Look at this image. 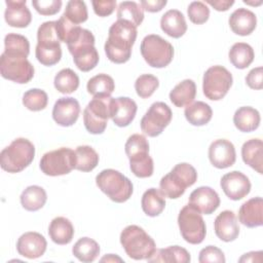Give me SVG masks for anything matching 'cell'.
<instances>
[{"label": "cell", "instance_id": "1", "mask_svg": "<svg viewBox=\"0 0 263 263\" xmlns=\"http://www.w3.org/2000/svg\"><path fill=\"white\" fill-rule=\"evenodd\" d=\"M137 34V27L127 21L117 20L113 23L104 46L107 58L115 64L126 63L130 59Z\"/></svg>", "mask_w": 263, "mask_h": 263}, {"label": "cell", "instance_id": "2", "mask_svg": "<svg viewBox=\"0 0 263 263\" xmlns=\"http://www.w3.org/2000/svg\"><path fill=\"white\" fill-rule=\"evenodd\" d=\"M74 64L82 72L92 70L99 63V53L95 47V36L89 30L75 26L66 40Z\"/></svg>", "mask_w": 263, "mask_h": 263}, {"label": "cell", "instance_id": "3", "mask_svg": "<svg viewBox=\"0 0 263 263\" xmlns=\"http://www.w3.org/2000/svg\"><path fill=\"white\" fill-rule=\"evenodd\" d=\"M125 154L129 159V168L138 178H148L153 175L154 163L149 155V143L144 135L134 134L124 145Z\"/></svg>", "mask_w": 263, "mask_h": 263}, {"label": "cell", "instance_id": "4", "mask_svg": "<svg viewBox=\"0 0 263 263\" xmlns=\"http://www.w3.org/2000/svg\"><path fill=\"white\" fill-rule=\"evenodd\" d=\"M120 243L134 260H148L156 252L153 238L140 226L128 225L120 233Z\"/></svg>", "mask_w": 263, "mask_h": 263}, {"label": "cell", "instance_id": "5", "mask_svg": "<svg viewBox=\"0 0 263 263\" xmlns=\"http://www.w3.org/2000/svg\"><path fill=\"white\" fill-rule=\"evenodd\" d=\"M57 31V21L41 24L37 31V45L35 55L44 66H53L62 58V48Z\"/></svg>", "mask_w": 263, "mask_h": 263}, {"label": "cell", "instance_id": "6", "mask_svg": "<svg viewBox=\"0 0 263 263\" xmlns=\"http://www.w3.org/2000/svg\"><path fill=\"white\" fill-rule=\"evenodd\" d=\"M35 156V147L25 138L13 140L0 153V165L5 172L15 174L31 164Z\"/></svg>", "mask_w": 263, "mask_h": 263}, {"label": "cell", "instance_id": "7", "mask_svg": "<svg viewBox=\"0 0 263 263\" xmlns=\"http://www.w3.org/2000/svg\"><path fill=\"white\" fill-rule=\"evenodd\" d=\"M196 180V170L187 162H181L176 164L168 174L161 178L159 190L164 197L177 199L181 197L186 188L192 186Z\"/></svg>", "mask_w": 263, "mask_h": 263}, {"label": "cell", "instance_id": "8", "mask_svg": "<svg viewBox=\"0 0 263 263\" xmlns=\"http://www.w3.org/2000/svg\"><path fill=\"white\" fill-rule=\"evenodd\" d=\"M96 184L112 201L118 203L128 200L134 191L132 181L113 168L103 170L99 173L96 177Z\"/></svg>", "mask_w": 263, "mask_h": 263}, {"label": "cell", "instance_id": "9", "mask_svg": "<svg viewBox=\"0 0 263 263\" xmlns=\"http://www.w3.org/2000/svg\"><path fill=\"white\" fill-rule=\"evenodd\" d=\"M140 50L145 62L153 68H164L171 64L174 58L173 45L156 34L145 36Z\"/></svg>", "mask_w": 263, "mask_h": 263}, {"label": "cell", "instance_id": "10", "mask_svg": "<svg viewBox=\"0 0 263 263\" xmlns=\"http://www.w3.org/2000/svg\"><path fill=\"white\" fill-rule=\"evenodd\" d=\"M111 97H93L83 110V123L86 130L92 135L105 132L108 119L111 118Z\"/></svg>", "mask_w": 263, "mask_h": 263}, {"label": "cell", "instance_id": "11", "mask_svg": "<svg viewBox=\"0 0 263 263\" xmlns=\"http://www.w3.org/2000/svg\"><path fill=\"white\" fill-rule=\"evenodd\" d=\"M178 225L182 237L191 245L203 241L206 227L201 214L190 203L182 208L178 216Z\"/></svg>", "mask_w": 263, "mask_h": 263}, {"label": "cell", "instance_id": "12", "mask_svg": "<svg viewBox=\"0 0 263 263\" xmlns=\"http://www.w3.org/2000/svg\"><path fill=\"white\" fill-rule=\"evenodd\" d=\"M76 165L75 151L62 147L43 154L40 159V170L46 176L57 177L69 174Z\"/></svg>", "mask_w": 263, "mask_h": 263}, {"label": "cell", "instance_id": "13", "mask_svg": "<svg viewBox=\"0 0 263 263\" xmlns=\"http://www.w3.org/2000/svg\"><path fill=\"white\" fill-rule=\"evenodd\" d=\"M233 82L232 74L223 66L210 67L203 74V95L212 101L222 100L230 89Z\"/></svg>", "mask_w": 263, "mask_h": 263}, {"label": "cell", "instance_id": "14", "mask_svg": "<svg viewBox=\"0 0 263 263\" xmlns=\"http://www.w3.org/2000/svg\"><path fill=\"white\" fill-rule=\"evenodd\" d=\"M34 67L27 57L8 55L2 52L0 57V74L4 79L25 84L34 77Z\"/></svg>", "mask_w": 263, "mask_h": 263}, {"label": "cell", "instance_id": "15", "mask_svg": "<svg viewBox=\"0 0 263 263\" xmlns=\"http://www.w3.org/2000/svg\"><path fill=\"white\" fill-rule=\"evenodd\" d=\"M172 117V110L165 103L155 102L142 117L141 129L148 137H157L170 124Z\"/></svg>", "mask_w": 263, "mask_h": 263}, {"label": "cell", "instance_id": "16", "mask_svg": "<svg viewBox=\"0 0 263 263\" xmlns=\"http://www.w3.org/2000/svg\"><path fill=\"white\" fill-rule=\"evenodd\" d=\"M221 188L225 195L231 200H239L247 196L251 191L249 178L238 171L225 174L220 181Z\"/></svg>", "mask_w": 263, "mask_h": 263}, {"label": "cell", "instance_id": "17", "mask_svg": "<svg viewBox=\"0 0 263 263\" xmlns=\"http://www.w3.org/2000/svg\"><path fill=\"white\" fill-rule=\"evenodd\" d=\"M209 159L217 168H227L234 164L236 152L234 145L226 139H218L209 147Z\"/></svg>", "mask_w": 263, "mask_h": 263}, {"label": "cell", "instance_id": "18", "mask_svg": "<svg viewBox=\"0 0 263 263\" xmlns=\"http://www.w3.org/2000/svg\"><path fill=\"white\" fill-rule=\"evenodd\" d=\"M80 113L78 101L71 97L60 98L52 108V118L61 126L67 127L73 125Z\"/></svg>", "mask_w": 263, "mask_h": 263}, {"label": "cell", "instance_id": "19", "mask_svg": "<svg viewBox=\"0 0 263 263\" xmlns=\"http://www.w3.org/2000/svg\"><path fill=\"white\" fill-rule=\"evenodd\" d=\"M47 242L45 237L34 231L22 234L16 241L17 253L28 259H36L41 257L46 251Z\"/></svg>", "mask_w": 263, "mask_h": 263}, {"label": "cell", "instance_id": "20", "mask_svg": "<svg viewBox=\"0 0 263 263\" xmlns=\"http://www.w3.org/2000/svg\"><path fill=\"white\" fill-rule=\"evenodd\" d=\"M189 203L200 214L211 215L220 205L218 193L209 186H201L193 190L189 196Z\"/></svg>", "mask_w": 263, "mask_h": 263}, {"label": "cell", "instance_id": "21", "mask_svg": "<svg viewBox=\"0 0 263 263\" xmlns=\"http://www.w3.org/2000/svg\"><path fill=\"white\" fill-rule=\"evenodd\" d=\"M138 107L136 102L127 97L112 99L111 119L119 127H125L135 119Z\"/></svg>", "mask_w": 263, "mask_h": 263}, {"label": "cell", "instance_id": "22", "mask_svg": "<svg viewBox=\"0 0 263 263\" xmlns=\"http://www.w3.org/2000/svg\"><path fill=\"white\" fill-rule=\"evenodd\" d=\"M214 229L221 240L225 242L235 240L239 234V225L235 214L229 210L221 212L215 219Z\"/></svg>", "mask_w": 263, "mask_h": 263}, {"label": "cell", "instance_id": "23", "mask_svg": "<svg viewBox=\"0 0 263 263\" xmlns=\"http://www.w3.org/2000/svg\"><path fill=\"white\" fill-rule=\"evenodd\" d=\"M26 0H6V9L4 12L5 22L10 27L26 28L32 21V14L29 10Z\"/></svg>", "mask_w": 263, "mask_h": 263}, {"label": "cell", "instance_id": "24", "mask_svg": "<svg viewBox=\"0 0 263 263\" xmlns=\"http://www.w3.org/2000/svg\"><path fill=\"white\" fill-rule=\"evenodd\" d=\"M239 222L249 227L255 228L263 225V199L260 196L253 197L241 204L238 210Z\"/></svg>", "mask_w": 263, "mask_h": 263}, {"label": "cell", "instance_id": "25", "mask_svg": "<svg viewBox=\"0 0 263 263\" xmlns=\"http://www.w3.org/2000/svg\"><path fill=\"white\" fill-rule=\"evenodd\" d=\"M228 23L234 34L248 36L256 29L257 16L250 9L237 8L230 14Z\"/></svg>", "mask_w": 263, "mask_h": 263}, {"label": "cell", "instance_id": "26", "mask_svg": "<svg viewBox=\"0 0 263 263\" xmlns=\"http://www.w3.org/2000/svg\"><path fill=\"white\" fill-rule=\"evenodd\" d=\"M160 28L170 37H182L187 31L184 14L178 9L167 10L160 18Z\"/></svg>", "mask_w": 263, "mask_h": 263}, {"label": "cell", "instance_id": "27", "mask_svg": "<svg viewBox=\"0 0 263 263\" xmlns=\"http://www.w3.org/2000/svg\"><path fill=\"white\" fill-rule=\"evenodd\" d=\"M241 157L246 164L257 173L263 174V143L261 139H251L241 147Z\"/></svg>", "mask_w": 263, "mask_h": 263}, {"label": "cell", "instance_id": "28", "mask_svg": "<svg viewBox=\"0 0 263 263\" xmlns=\"http://www.w3.org/2000/svg\"><path fill=\"white\" fill-rule=\"evenodd\" d=\"M260 113L257 109L249 106L238 108L233 115V123L235 127L242 133H251L256 130L260 125Z\"/></svg>", "mask_w": 263, "mask_h": 263}, {"label": "cell", "instance_id": "29", "mask_svg": "<svg viewBox=\"0 0 263 263\" xmlns=\"http://www.w3.org/2000/svg\"><path fill=\"white\" fill-rule=\"evenodd\" d=\"M48 235L57 245H68L74 236V227L69 219L57 217L49 224Z\"/></svg>", "mask_w": 263, "mask_h": 263}, {"label": "cell", "instance_id": "30", "mask_svg": "<svg viewBox=\"0 0 263 263\" xmlns=\"http://www.w3.org/2000/svg\"><path fill=\"white\" fill-rule=\"evenodd\" d=\"M196 96V85L192 79H184L170 92L171 102L178 108L190 105Z\"/></svg>", "mask_w": 263, "mask_h": 263}, {"label": "cell", "instance_id": "31", "mask_svg": "<svg viewBox=\"0 0 263 263\" xmlns=\"http://www.w3.org/2000/svg\"><path fill=\"white\" fill-rule=\"evenodd\" d=\"M143 212L149 217H156L165 208V198L159 189L150 188L144 192L141 199Z\"/></svg>", "mask_w": 263, "mask_h": 263}, {"label": "cell", "instance_id": "32", "mask_svg": "<svg viewBox=\"0 0 263 263\" xmlns=\"http://www.w3.org/2000/svg\"><path fill=\"white\" fill-rule=\"evenodd\" d=\"M184 114L190 124L201 126L210 122L213 116V110L206 103L197 101L186 106Z\"/></svg>", "mask_w": 263, "mask_h": 263}, {"label": "cell", "instance_id": "33", "mask_svg": "<svg viewBox=\"0 0 263 263\" xmlns=\"http://www.w3.org/2000/svg\"><path fill=\"white\" fill-rule=\"evenodd\" d=\"M47 200L45 190L38 185L27 187L21 194V203L29 212H36L43 208Z\"/></svg>", "mask_w": 263, "mask_h": 263}, {"label": "cell", "instance_id": "34", "mask_svg": "<svg viewBox=\"0 0 263 263\" xmlns=\"http://www.w3.org/2000/svg\"><path fill=\"white\" fill-rule=\"evenodd\" d=\"M230 63L237 69L248 68L254 61L255 52L253 47L245 42L234 43L228 52Z\"/></svg>", "mask_w": 263, "mask_h": 263}, {"label": "cell", "instance_id": "35", "mask_svg": "<svg viewBox=\"0 0 263 263\" xmlns=\"http://www.w3.org/2000/svg\"><path fill=\"white\" fill-rule=\"evenodd\" d=\"M148 262H178V263H189L191 257L189 252L179 246H171L165 249L156 250L154 255L147 260Z\"/></svg>", "mask_w": 263, "mask_h": 263}, {"label": "cell", "instance_id": "36", "mask_svg": "<svg viewBox=\"0 0 263 263\" xmlns=\"http://www.w3.org/2000/svg\"><path fill=\"white\" fill-rule=\"evenodd\" d=\"M72 253L79 261L90 263L100 255V246L92 238L81 237L73 246Z\"/></svg>", "mask_w": 263, "mask_h": 263}, {"label": "cell", "instance_id": "37", "mask_svg": "<svg viewBox=\"0 0 263 263\" xmlns=\"http://www.w3.org/2000/svg\"><path fill=\"white\" fill-rule=\"evenodd\" d=\"M86 88L88 93L93 97H111L115 89V83L111 76L101 73L87 81Z\"/></svg>", "mask_w": 263, "mask_h": 263}, {"label": "cell", "instance_id": "38", "mask_svg": "<svg viewBox=\"0 0 263 263\" xmlns=\"http://www.w3.org/2000/svg\"><path fill=\"white\" fill-rule=\"evenodd\" d=\"M75 155H76V165L75 170H78L80 172H91L99 163L100 157L97 151L87 145L78 146L75 149Z\"/></svg>", "mask_w": 263, "mask_h": 263}, {"label": "cell", "instance_id": "39", "mask_svg": "<svg viewBox=\"0 0 263 263\" xmlns=\"http://www.w3.org/2000/svg\"><path fill=\"white\" fill-rule=\"evenodd\" d=\"M117 20H123L139 27L144 20V9L135 1L120 2L117 8Z\"/></svg>", "mask_w": 263, "mask_h": 263}, {"label": "cell", "instance_id": "40", "mask_svg": "<svg viewBox=\"0 0 263 263\" xmlns=\"http://www.w3.org/2000/svg\"><path fill=\"white\" fill-rule=\"evenodd\" d=\"M3 52L8 55H23L28 58L30 53V43L28 38L21 34H7L4 38Z\"/></svg>", "mask_w": 263, "mask_h": 263}, {"label": "cell", "instance_id": "41", "mask_svg": "<svg viewBox=\"0 0 263 263\" xmlns=\"http://www.w3.org/2000/svg\"><path fill=\"white\" fill-rule=\"evenodd\" d=\"M53 84L61 93H72L79 86V77L72 69L65 68L54 76Z\"/></svg>", "mask_w": 263, "mask_h": 263}, {"label": "cell", "instance_id": "42", "mask_svg": "<svg viewBox=\"0 0 263 263\" xmlns=\"http://www.w3.org/2000/svg\"><path fill=\"white\" fill-rule=\"evenodd\" d=\"M48 103L47 93L40 88H31L23 96V104L30 111H41Z\"/></svg>", "mask_w": 263, "mask_h": 263}, {"label": "cell", "instance_id": "43", "mask_svg": "<svg viewBox=\"0 0 263 263\" xmlns=\"http://www.w3.org/2000/svg\"><path fill=\"white\" fill-rule=\"evenodd\" d=\"M63 14L66 16V18L70 23L77 26H79V24L86 22L88 17L87 7L84 1H81V0L69 1L65 8V12Z\"/></svg>", "mask_w": 263, "mask_h": 263}, {"label": "cell", "instance_id": "44", "mask_svg": "<svg viewBox=\"0 0 263 263\" xmlns=\"http://www.w3.org/2000/svg\"><path fill=\"white\" fill-rule=\"evenodd\" d=\"M159 86V80L152 74L140 75L135 82L137 95L142 99H148Z\"/></svg>", "mask_w": 263, "mask_h": 263}, {"label": "cell", "instance_id": "45", "mask_svg": "<svg viewBox=\"0 0 263 263\" xmlns=\"http://www.w3.org/2000/svg\"><path fill=\"white\" fill-rule=\"evenodd\" d=\"M187 13L191 23L195 25H202L210 17V8L202 1H193L189 4Z\"/></svg>", "mask_w": 263, "mask_h": 263}, {"label": "cell", "instance_id": "46", "mask_svg": "<svg viewBox=\"0 0 263 263\" xmlns=\"http://www.w3.org/2000/svg\"><path fill=\"white\" fill-rule=\"evenodd\" d=\"M32 5L41 15H53L58 13L62 7L61 0H34Z\"/></svg>", "mask_w": 263, "mask_h": 263}, {"label": "cell", "instance_id": "47", "mask_svg": "<svg viewBox=\"0 0 263 263\" xmlns=\"http://www.w3.org/2000/svg\"><path fill=\"white\" fill-rule=\"evenodd\" d=\"M198 261L200 263H210V262L211 263L212 262L224 263L225 256H224V253L222 252V250H220L219 248H217L215 246H208L199 252Z\"/></svg>", "mask_w": 263, "mask_h": 263}, {"label": "cell", "instance_id": "48", "mask_svg": "<svg viewBox=\"0 0 263 263\" xmlns=\"http://www.w3.org/2000/svg\"><path fill=\"white\" fill-rule=\"evenodd\" d=\"M91 4L95 13L102 17L112 14L116 7L115 0H92Z\"/></svg>", "mask_w": 263, "mask_h": 263}, {"label": "cell", "instance_id": "49", "mask_svg": "<svg viewBox=\"0 0 263 263\" xmlns=\"http://www.w3.org/2000/svg\"><path fill=\"white\" fill-rule=\"evenodd\" d=\"M263 68L257 67L252 69L246 76V83L252 89H262L263 87Z\"/></svg>", "mask_w": 263, "mask_h": 263}, {"label": "cell", "instance_id": "50", "mask_svg": "<svg viewBox=\"0 0 263 263\" xmlns=\"http://www.w3.org/2000/svg\"><path fill=\"white\" fill-rule=\"evenodd\" d=\"M166 0H141L140 5L142 8L148 12H158L160 11L165 5Z\"/></svg>", "mask_w": 263, "mask_h": 263}, {"label": "cell", "instance_id": "51", "mask_svg": "<svg viewBox=\"0 0 263 263\" xmlns=\"http://www.w3.org/2000/svg\"><path fill=\"white\" fill-rule=\"evenodd\" d=\"M205 2L218 11H226L234 4L233 0H206Z\"/></svg>", "mask_w": 263, "mask_h": 263}, {"label": "cell", "instance_id": "52", "mask_svg": "<svg viewBox=\"0 0 263 263\" xmlns=\"http://www.w3.org/2000/svg\"><path fill=\"white\" fill-rule=\"evenodd\" d=\"M239 262H261L262 261V252H250L245 254L239 258Z\"/></svg>", "mask_w": 263, "mask_h": 263}, {"label": "cell", "instance_id": "53", "mask_svg": "<svg viewBox=\"0 0 263 263\" xmlns=\"http://www.w3.org/2000/svg\"><path fill=\"white\" fill-rule=\"evenodd\" d=\"M116 260H117V261H122V259H120L119 257H116V256L114 257L113 254H109L108 256H105L104 258L101 259L102 262H103V261H116Z\"/></svg>", "mask_w": 263, "mask_h": 263}]
</instances>
